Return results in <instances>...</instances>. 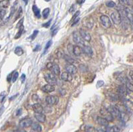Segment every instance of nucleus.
<instances>
[{"mask_svg": "<svg viewBox=\"0 0 133 132\" xmlns=\"http://www.w3.org/2000/svg\"><path fill=\"white\" fill-rule=\"evenodd\" d=\"M79 34H80V35L81 36L82 39H83L84 40L89 42V41H90V40H91V36H90V34L88 32L85 31V30L81 29L80 31H79Z\"/></svg>", "mask_w": 133, "mask_h": 132, "instance_id": "obj_10", "label": "nucleus"}, {"mask_svg": "<svg viewBox=\"0 0 133 132\" xmlns=\"http://www.w3.org/2000/svg\"><path fill=\"white\" fill-rule=\"evenodd\" d=\"M74 8H75V7H74V5H72V7H71V8L70 9V10H69V12H70V13H72L73 11H74Z\"/></svg>", "mask_w": 133, "mask_h": 132, "instance_id": "obj_57", "label": "nucleus"}, {"mask_svg": "<svg viewBox=\"0 0 133 132\" xmlns=\"http://www.w3.org/2000/svg\"><path fill=\"white\" fill-rule=\"evenodd\" d=\"M44 79L49 84L54 85L57 82V79L56 76L52 73H48V74H45Z\"/></svg>", "mask_w": 133, "mask_h": 132, "instance_id": "obj_2", "label": "nucleus"}, {"mask_svg": "<svg viewBox=\"0 0 133 132\" xmlns=\"http://www.w3.org/2000/svg\"><path fill=\"white\" fill-rule=\"evenodd\" d=\"M120 3H122L125 5H129L130 2H129V0H118Z\"/></svg>", "mask_w": 133, "mask_h": 132, "instance_id": "obj_39", "label": "nucleus"}, {"mask_svg": "<svg viewBox=\"0 0 133 132\" xmlns=\"http://www.w3.org/2000/svg\"><path fill=\"white\" fill-rule=\"evenodd\" d=\"M45 1H49L50 0H45Z\"/></svg>", "mask_w": 133, "mask_h": 132, "instance_id": "obj_61", "label": "nucleus"}, {"mask_svg": "<svg viewBox=\"0 0 133 132\" xmlns=\"http://www.w3.org/2000/svg\"><path fill=\"white\" fill-rule=\"evenodd\" d=\"M21 15H22V8H21V7H19V10H18V12H17V16H16L15 19H17L19 18V17H20V16H21Z\"/></svg>", "mask_w": 133, "mask_h": 132, "instance_id": "obj_42", "label": "nucleus"}, {"mask_svg": "<svg viewBox=\"0 0 133 132\" xmlns=\"http://www.w3.org/2000/svg\"><path fill=\"white\" fill-rule=\"evenodd\" d=\"M23 30H24V27H23V25H21L20 27H19V30L18 33H17L15 36V39H17L20 37L21 35H22V33L23 31Z\"/></svg>", "mask_w": 133, "mask_h": 132, "instance_id": "obj_31", "label": "nucleus"}, {"mask_svg": "<svg viewBox=\"0 0 133 132\" xmlns=\"http://www.w3.org/2000/svg\"><path fill=\"white\" fill-rule=\"evenodd\" d=\"M51 19L47 23H44V24H43V27H46V28H47V27H49L50 24H51Z\"/></svg>", "mask_w": 133, "mask_h": 132, "instance_id": "obj_44", "label": "nucleus"}, {"mask_svg": "<svg viewBox=\"0 0 133 132\" xmlns=\"http://www.w3.org/2000/svg\"><path fill=\"white\" fill-rule=\"evenodd\" d=\"M7 96V93L5 92H2L0 94V103H2Z\"/></svg>", "mask_w": 133, "mask_h": 132, "instance_id": "obj_34", "label": "nucleus"}, {"mask_svg": "<svg viewBox=\"0 0 133 132\" xmlns=\"http://www.w3.org/2000/svg\"><path fill=\"white\" fill-rule=\"evenodd\" d=\"M31 126L33 130H34L35 132H41L42 131V127L39 123H36V122H33Z\"/></svg>", "mask_w": 133, "mask_h": 132, "instance_id": "obj_23", "label": "nucleus"}, {"mask_svg": "<svg viewBox=\"0 0 133 132\" xmlns=\"http://www.w3.org/2000/svg\"><path fill=\"white\" fill-rule=\"evenodd\" d=\"M32 107H33V111L35 112V113H38V114H39V113H43V107L40 104H34L33 106H32Z\"/></svg>", "mask_w": 133, "mask_h": 132, "instance_id": "obj_17", "label": "nucleus"}, {"mask_svg": "<svg viewBox=\"0 0 133 132\" xmlns=\"http://www.w3.org/2000/svg\"><path fill=\"white\" fill-rule=\"evenodd\" d=\"M83 50V53H85L86 55H87L88 56H92L93 54V51L92 49H91V47L87 45H84L83 47L82 48Z\"/></svg>", "mask_w": 133, "mask_h": 132, "instance_id": "obj_15", "label": "nucleus"}, {"mask_svg": "<svg viewBox=\"0 0 133 132\" xmlns=\"http://www.w3.org/2000/svg\"><path fill=\"white\" fill-rule=\"evenodd\" d=\"M79 13H80V12H79V11H77V13H76L74 14V17H73V21H74V19H77V16L79 15Z\"/></svg>", "mask_w": 133, "mask_h": 132, "instance_id": "obj_51", "label": "nucleus"}, {"mask_svg": "<svg viewBox=\"0 0 133 132\" xmlns=\"http://www.w3.org/2000/svg\"><path fill=\"white\" fill-rule=\"evenodd\" d=\"M107 110H108V112L111 113V115H112L113 117L117 118L118 119H120V116H121V112H120L119 110L117 107V106H110L107 108Z\"/></svg>", "mask_w": 133, "mask_h": 132, "instance_id": "obj_3", "label": "nucleus"}, {"mask_svg": "<svg viewBox=\"0 0 133 132\" xmlns=\"http://www.w3.org/2000/svg\"><path fill=\"white\" fill-rule=\"evenodd\" d=\"M52 45V40H50L49 41H48L47 43V44H46V45H45V51H46Z\"/></svg>", "mask_w": 133, "mask_h": 132, "instance_id": "obj_40", "label": "nucleus"}, {"mask_svg": "<svg viewBox=\"0 0 133 132\" xmlns=\"http://www.w3.org/2000/svg\"><path fill=\"white\" fill-rule=\"evenodd\" d=\"M129 76H130V77H131V79H132V80L133 81V70H131V71H130Z\"/></svg>", "mask_w": 133, "mask_h": 132, "instance_id": "obj_54", "label": "nucleus"}, {"mask_svg": "<svg viewBox=\"0 0 133 132\" xmlns=\"http://www.w3.org/2000/svg\"><path fill=\"white\" fill-rule=\"evenodd\" d=\"M14 53L15 54H17V56H21L23 54V50L22 49V48L20 47H17L15 48V49L14 51Z\"/></svg>", "mask_w": 133, "mask_h": 132, "instance_id": "obj_28", "label": "nucleus"}, {"mask_svg": "<svg viewBox=\"0 0 133 132\" xmlns=\"http://www.w3.org/2000/svg\"><path fill=\"white\" fill-rule=\"evenodd\" d=\"M111 18L115 25H119L121 23V18H120V15L118 11H116L113 12L111 15Z\"/></svg>", "mask_w": 133, "mask_h": 132, "instance_id": "obj_6", "label": "nucleus"}, {"mask_svg": "<svg viewBox=\"0 0 133 132\" xmlns=\"http://www.w3.org/2000/svg\"><path fill=\"white\" fill-rule=\"evenodd\" d=\"M38 99L39 97L37 94H33V95L32 96V100L33 101V102H37Z\"/></svg>", "mask_w": 133, "mask_h": 132, "instance_id": "obj_43", "label": "nucleus"}, {"mask_svg": "<svg viewBox=\"0 0 133 132\" xmlns=\"http://www.w3.org/2000/svg\"><path fill=\"white\" fill-rule=\"evenodd\" d=\"M83 53L82 48L79 45H74L73 47V54L76 56H81V54Z\"/></svg>", "mask_w": 133, "mask_h": 132, "instance_id": "obj_21", "label": "nucleus"}, {"mask_svg": "<svg viewBox=\"0 0 133 132\" xmlns=\"http://www.w3.org/2000/svg\"><path fill=\"white\" fill-rule=\"evenodd\" d=\"M83 25L88 29H92L93 26V20L92 18H87L85 20L83 21Z\"/></svg>", "mask_w": 133, "mask_h": 132, "instance_id": "obj_18", "label": "nucleus"}, {"mask_svg": "<svg viewBox=\"0 0 133 132\" xmlns=\"http://www.w3.org/2000/svg\"><path fill=\"white\" fill-rule=\"evenodd\" d=\"M65 69L68 73H69L71 75L75 74L78 71V68L73 65H67L65 66Z\"/></svg>", "mask_w": 133, "mask_h": 132, "instance_id": "obj_12", "label": "nucleus"}, {"mask_svg": "<svg viewBox=\"0 0 133 132\" xmlns=\"http://www.w3.org/2000/svg\"><path fill=\"white\" fill-rule=\"evenodd\" d=\"M100 114L102 116V117L104 119H106L108 122L109 121H113L114 120V117L111 115L110 112H108L107 109H105V108L101 109L100 110Z\"/></svg>", "mask_w": 133, "mask_h": 132, "instance_id": "obj_5", "label": "nucleus"}, {"mask_svg": "<svg viewBox=\"0 0 133 132\" xmlns=\"http://www.w3.org/2000/svg\"><path fill=\"white\" fill-rule=\"evenodd\" d=\"M73 40H74L75 43L84 46V40L82 39L81 36L80 35L79 33L77 31H74L73 34Z\"/></svg>", "mask_w": 133, "mask_h": 132, "instance_id": "obj_9", "label": "nucleus"}, {"mask_svg": "<svg viewBox=\"0 0 133 132\" xmlns=\"http://www.w3.org/2000/svg\"><path fill=\"white\" fill-rule=\"evenodd\" d=\"M5 14H6V11L4 9L0 7V18L3 19L5 15Z\"/></svg>", "mask_w": 133, "mask_h": 132, "instance_id": "obj_37", "label": "nucleus"}, {"mask_svg": "<svg viewBox=\"0 0 133 132\" xmlns=\"http://www.w3.org/2000/svg\"><path fill=\"white\" fill-rule=\"evenodd\" d=\"M100 21H101L102 26L105 29L110 28L112 25L111 19H109L108 16L105 15H103L100 17Z\"/></svg>", "mask_w": 133, "mask_h": 132, "instance_id": "obj_1", "label": "nucleus"}, {"mask_svg": "<svg viewBox=\"0 0 133 132\" xmlns=\"http://www.w3.org/2000/svg\"><path fill=\"white\" fill-rule=\"evenodd\" d=\"M125 84H126V88H127V90H129L130 92H133V84L129 82V80L126 81Z\"/></svg>", "mask_w": 133, "mask_h": 132, "instance_id": "obj_30", "label": "nucleus"}, {"mask_svg": "<svg viewBox=\"0 0 133 132\" xmlns=\"http://www.w3.org/2000/svg\"><path fill=\"white\" fill-rule=\"evenodd\" d=\"M4 110H5L4 106H1V107H0V116L2 115L3 112H4Z\"/></svg>", "mask_w": 133, "mask_h": 132, "instance_id": "obj_50", "label": "nucleus"}, {"mask_svg": "<svg viewBox=\"0 0 133 132\" xmlns=\"http://www.w3.org/2000/svg\"><path fill=\"white\" fill-rule=\"evenodd\" d=\"M9 0H1L0 1V7L3 9L7 8L9 7Z\"/></svg>", "mask_w": 133, "mask_h": 132, "instance_id": "obj_27", "label": "nucleus"}, {"mask_svg": "<svg viewBox=\"0 0 133 132\" xmlns=\"http://www.w3.org/2000/svg\"><path fill=\"white\" fill-rule=\"evenodd\" d=\"M21 80H22V82H24L25 80V74H23L22 75H21Z\"/></svg>", "mask_w": 133, "mask_h": 132, "instance_id": "obj_55", "label": "nucleus"}, {"mask_svg": "<svg viewBox=\"0 0 133 132\" xmlns=\"http://www.w3.org/2000/svg\"><path fill=\"white\" fill-rule=\"evenodd\" d=\"M73 47L74 45H73L72 44H69L67 46V51L70 54H73Z\"/></svg>", "mask_w": 133, "mask_h": 132, "instance_id": "obj_36", "label": "nucleus"}, {"mask_svg": "<svg viewBox=\"0 0 133 132\" xmlns=\"http://www.w3.org/2000/svg\"><path fill=\"white\" fill-rule=\"evenodd\" d=\"M124 13L126 15V17L127 19H129V22H130V24L131 25L132 27H133V13L132 11H131V9L128 8V7H126V8H124Z\"/></svg>", "mask_w": 133, "mask_h": 132, "instance_id": "obj_11", "label": "nucleus"}, {"mask_svg": "<svg viewBox=\"0 0 133 132\" xmlns=\"http://www.w3.org/2000/svg\"><path fill=\"white\" fill-rule=\"evenodd\" d=\"M45 101L49 105H56L59 102V98L55 96H48L46 97Z\"/></svg>", "mask_w": 133, "mask_h": 132, "instance_id": "obj_7", "label": "nucleus"}, {"mask_svg": "<svg viewBox=\"0 0 133 132\" xmlns=\"http://www.w3.org/2000/svg\"><path fill=\"white\" fill-rule=\"evenodd\" d=\"M97 123L103 127H107L108 126V121L103 117H98L97 118Z\"/></svg>", "mask_w": 133, "mask_h": 132, "instance_id": "obj_19", "label": "nucleus"}, {"mask_svg": "<svg viewBox=\"0 0 133 132\" xmlns=\"http://www.w3.org/2000/svg\"><path fill=\"white\" fill-rule=\"evenodd\" d=\"M119 13L120 15V18H121V23H122V28H123L124 30H126V29L129 28L130 22H129V19L126 17L124 11H121V12H119Z\"/></svg>", "mask_w": 133, "mask_h": 132, "instance_id": "obj_4", "label": "nucleus"}, {"mask_svg": "<svg viewBox=\"0 0 133 132\" xmlns=\"http://www.w3.org/2000/svg\"><path fill=\"white\" fill-rule=\"evenodd\" d=\"M132 12H133V11H132Z\"/></svg>", "mask_w": 133, "mask_h": 132, "instance_id": "obj_62", "label": "nucleus"}, {"mask_svg": "<svg viewBox=\"0 0 133 132\" xmlns=\"http://www.w3.org/2000/svg\"><path fill=\"white\" fill-rule=\"evenodd\" d=\"M14 74V73H13V72H12V73H11V74H9V75H8V76H7V81H8V82H10V81L11 80H12V76H13V75H12V74Z\"/></svg>", "mask_w": 133, "mask_h": 132, "instance_id": "obj_46", "label": "nucleus"}, {"mask_svg": "<svg viewBox=\"0 0 133 132\" xmlns=\"http://www.w3.org/2000/svg\"><path fill=\"white\" fill-rule=\"evenodd\" d=\"M23 19H21L19 21V22L18 23V24L17 25V28H19L21 25H23Z\"/></svg>", "mask_w": 133, "mask_h": 132, "instance_id": "obj_45", "label": "nucleus"}, {"mask_svg": "<svg viewBox=\"0 0 133 132\" xmlns=\"http://www.w3.org/2000/svg\"><path fill=\"white\" fill-rule=\"evenodd\" d=\"M40 48H41L40 45H37L35 48V49L33 50V51H38L40 50Z\"/></svg>", "mask_w": 133, "mask_h": 132, "instance_id": "obj_53", "label": "nucleus"}, {"mask_svg": "<svg viewBox=\"0 0 133 132\" xmlns=\"http://www.w3.org/2000/svg\"><path fill=\"white\" fill-rule=\"evenodd\" d=\"M19 76V73L17 72H15L14 74H13V76H12V82H15L16 80H17V79L18 78Z\"/></svg>", "mask_w": 133, "mask_h": 132, "instance_id": "obj_35", "label": "nucleus"}, {"mask_svg": "<svg viewBox=\"0 0 133 132\" xmlns=\"http://www.w3.org/2000/svg\"><path fill=\"white\" fill-rule=\"evenodd\" d=\"M32 9H33V11L34 14H35V15L36 17L37 18L41 17V12H40V10H39V9L35 5H33Z\"/></svg>", "mask_w": 133, "mask_h": 132, "instance_id": "obj_25", "label": "nucleus"}, {"mask_svg": "<svg viewBox=\"0 0 133 132\" xmlns=\"http://www.w3.org/2000/svg\"><path fill=\"white\" fill-rule=\"evenodd\" d=\"M63 58H64V59H65L69 65H73V64L74 63V59H73L72 57H71L69 55H68V54H64Z\"/></svg>", "mask_w": 133, "mask_h": 132, "instance_id": "obj_26", "label": "nucleus"}, {"mask_svg": "<svg viewBox=\"0 0 133 132\" xmlns=\"http://www.w3.org/2000/svg\"><path fill=\"white\" fill-rule=\"evenodd\" d=\"M38 33H39L38 30H35V31H34L33 33L31 35V37H30V39H31V40H33L36 37V36L37 35Z\"/></svg>", "mask_w": 133, "mask_h": 132, "instance_id": "obj_38", "label": "nucleus"}, {"mask_svg": "<svg viewBox=\"0 0 133 132\" xmlns=\"http://www.w3.org/2000/svg\"><path fill=\"white\" fill-rule=\"evenodd\" d=\"M51 71L52 74H53L55 76H59L60 75V68L57 65H53V66L51 67V70H50Z\"/></svg>", "mask_w": 133, "mask_h": 132, "instance_id": "obj_22", "label": "nucleus"}, {"mask_svg": "<svg viewBox=\"0 0 133 132\" xmlns=\"http://www.w3.org/2000/svg\"><path fill=\"white\" fill-rule=\"evenodd\" d=\"M85 0H78V1H77V2H78V3H79V4H83V3L84 2H85Z\"/></svg>", "mask_w": 133, "mask_h": 132, "instance_id": "obj_58", "label": "nucleus"}, {"mask_svg": "<svg viewBox=\"0 0 133 132\" xmlns=\"http://www.w3.org/2000/svg\"><path fill=\"white\" fill-rule=\"evenodd\" d=\"M23 1H25V4H27V1H28V0H23Z\"/></svg>", "mask_w": 133, "mask_h": 132, "instance_id": "obj_60", "label": "nucleus"}, {"mask_svg": "<svg viewBox=\"0 0 133 132\" xmlns=\"http://www.w3.org/2000/svg\"><path fill=\"white\" fill-rule=\"evenodd\" d=\"M49 13L50 9H49V8H46V9H44L43 12H42V15H43V17L45 18V19H46V18L48 17V16L49 15Z\"/></svg>", "mask_w": 133, "mask_h": 132, "instance_id": "obj_32", "label": "nucleus"}, {"mask_svg": "<svg viewBox=\"0 0 133 132\" xmlns=\"http://www.w3.org/2000/svg\"><path fill=\"white\" fill-rule=\"evenodd\" d=\"M34 117L40 123H44L46 121V116H45V114H43V113H39V114L35 113Z\"/></svg>", "mask_w": 133, "mask_h": 132, "instance_id": "obj_14", "label": "nucleus"}, {"mask_svg": "<svg viewBox=\"0 0 133 132\" xmlns=\"http://www.w3.org/2000/svg\"><path fill=\"white\" fill-rule=\"evenodd\" d=\"M106 5L108 7L113 8V7H115L116 6V3L114 1H108L106 3Z\"/></svg>", "mask_w": 133, "mask_h": 132, "instance_id": "obj_33", "label": "nucleus"}, {"mask_svg": "<svg viewBox=\"0 0 133 132\" xmlns=\"http://www.w3.org/2000/svg\"><path fill=\"white\" fill-rule=\"evenodd\" d=\"M85 131L87 132H98L97 128H95L92 126H90V125L86 126Z\"/></svg>", "mask_w": 133, "mask_h": 132, "instance_id": "obj_29", "label": "nucleus"}, {"mask_svg": "<svg viewBox=\"0 0 133 132\" xmlns=\"http://www.w3.org/2000/svg\"><path fill=\"white\" fill-rule=\"evenodd\" d=\"M61 80L66 82H68V81L70 82L72 80V76H71V74L68 73L67 72H64L61 74Z\"/></svg>", "mask_w": 133, "mask_h": 132, "instance_id": "obj_20", "label": "nucleus"}, {"mask_svg": "<svg viewBox=\"0 0 133 132\" xmlns=\"http://www.w3.org/2000/svg\"><path fill=\"white\" fill-rule=\"evenodd\" d=\"M21 112H22V110L21 109H19L17 111V113H16V116H20L21 114Z\"/></svg>", "mask_w": 133, "mask_h": 132, "instance_id": "obj_52", "label": "nucleus"}, {"mask_svg": "<svg viewBox=\"0 0 133 132\" xmlns=\"http://www.w3.org/2000/svg\"><path fill=\"white\" fill-rule=\"evenodd\" d=\"M15 5L14 4V5L13 6V7H11V13H10V15L9 16V17H8V19H9V18L11 17V16L13 15L14 14V13H15Z\"/></svg>", "mask_w": 133, "mask_h": 132, "instance_id": "obj_41", "label": "nucleus"}, {"mask_svg": "<svg viewBox=\"0 0 133 132\" xmlns=\"http://www.w3.org/2000/svg\"><path fill=\"white\" fill-rule=\"evenodd\" d=\"M57 29H55L54 31H53V32H52V34H51L52 37H53V36L55 35L57 33Z\"/></svg>", "mask_w": 133, "mask_h": 132, "instance_id": "obj_56", "label": "nucleus"}, {"mask_svg": "<svg viewBox=\"0 0 133 132\" xmlns=\"http://www.w3.org/2000/svg\"><path fill=\"white\" fill-rule=\"evenodd\" d=\"M117 91L120 97H125L128 94L127 88H126V86L123 85L119 86L117 88Z\"/></svg>", "mask_w": 133, "mask_h": 132, "instance_id": "obj_13", "label": "nucleus"}, {"mask_svg": "<svg viewBox=\"0 0 133 132\" xmlns=\"http://www.w3.org/2000/svg\"><path fill=\"white\" fill-rule=\"evenodd\" d=\"M79 21V18H77L76 19H74V21H73V23H72V25H71V26H74L75 24H77V23Z\"/></svg>", "mask_w": 133, "mask_h": 132, "instance_id": "obj_47", "label": "nucleus"}, {"mask_svg": "<svg viewBox=\"0 0 133 132\" xmlns=\"http://www.w3.org/2000/svg\"><path fill=\"white\" fill-rule=\"evenodd\" d=\"M0 48H1V46H0Z\"/></svg>", "mask_w": 133, "mask_h": 132, "instance_id": "obj_63", "label": "nucleus"}, {"mask_svg": "<svg viewBox=\"0 0 133 132\" xmlns=\"http://www.w3.org/2000/svg\"><path fill=\"white\" fill-rule=\"evenodd\" d=\"M104 129L106 131V132H119L120 129L118 127L116 126V125H114V126H112V127H104Z\"/></svg>", "mask_w": 133, "mask_h": 132, "instance_id": "obj_24", "label": "nucleus"}, {"mask_svg": "<svg viewBox=\"0 0 133 132\" xmlns=\"http://www.w3.org/2000/svg\"><path fill=\"white\" fill-rule=\"evenodd\" d=\"M41 90H43L44 92H47V93H49V92H52L55 91V88L53 85H51V84H46V85H44L43 87L41 88Z\"/></svg>", "mask_w": 133, "mask_h": 132, "instance_id": "obj_16", "label": "nucleus"}, {"mask_svg": "<svg viewBox=\"0 0 133 132\" xmlns=\"http://www.w3.org/2000/svg\"><path fill=\"white\" fill-rule=\"evenodd\" d=\"M97 130H98V132H106V131L104 129V127L103 128H97Z\"/></svg>", "mask_w": 133, "mask_h": 132, "instance_id": "obj_48", "label": "nucleus"}, {"mask_svg": "<svg viewBox=\"0 0 133 132\" xmlns=\"http://www.w3.org/2000/svg\"><path fill=\"white\" fill-rule=\"evenodd\" d=\"M53 64H52L51 63H48L47 65V68L49 70H51V67L53 66Z\"/></svg>", "mask_w": 133, "mask_h": 132, "instance_id": "obj_49", "label": "nucleus"}, {"mask_svg": "<svg viewBox=\"0 0 133 132\" xmlns=\"http://www.w3.org/2000/svg\"><path fill=\"white\" fill-rule=\"evenodd\" d=\"M3 25V21L2 20V19H1V18H0V26Z\"/></svg>", "mask_w": 133, "mask_h": 132, "instance_id": "obj_59", "label": "nucleus"}, {"mask_svg": "<svg viewBox=\"0 0 133 132\" xmlns=\"http://www.w3.org/2000/svg\"><path fill=\"white\" fill-rule=\"evenodd\" d=\"M33 121L31 118H24L22 119L19 121V126L22 128H27L31 125Z\"/></svg>", "mask_w": 133, "mask_h": 132, "instance_id": "obj_8", "label": "nucleus"}]
</instances>
